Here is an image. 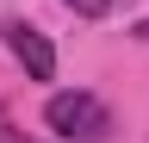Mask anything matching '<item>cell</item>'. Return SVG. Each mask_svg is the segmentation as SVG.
<instances>
[{"label": "cell", "mask_w": 149, "mask_h": 143, "mask_svg": "<svg viewBox=\"0 0 149 143\" xmlns=\"http://www.w3.org/2000/svg\"><path fill=\"white\" fill-rule=\"evenodd\" d=\"M0 143H31V137L13 124V106H0Z\"/></svg>", "instance_id": "4"}, {"label": "cell", "mask_w": 149, "mask_h": 143, "mask_svg": "<svg viewBox=\"0 0 149 143\" xmlns=\"http://www.w3.org/2000/svg\"><path fill=\"white\" fill-rule=\"evenodd\" d=\"M44 124H50L56 137H68V143H106V137H112V112H106V100H100V93H81V87L50 93Z\"/></svg>", "instance_id": "1"}, {"label": "cell", "mask_w": 149, "mask_h": 143, "mask_svg": "<svg viewBox=\"0 0 149 143\" xmlns=\"http://www.w3.org/2000/svg\"><path fill=\"white\" fill-rule=\"evenodd\" d=\"M0 44L19 56V68H25L31 81H56V44H50L37 25H25V19H0Z\"/></svg>", "instance_id": "2"}, {"label": "cell", "mask_w": 149, "mask_h": 143, "mask_svg": "<svg viewBox=\"0 0 149 143\" xmlns=\"http://www.w3.org/2000/svg\"><path fill=\"white\" fill-rule=\"evenodd\" d=\"M130 38H143V44H149V19H137V25H130Z\"/></svg>", "instance_id": "5"}, {"label": "cell", "mask_w": 149, "mask_h": 143, "mask_svg": "<svg viewBox=\"0 0 149 143\" xmlns=\"http://www.w3.org/2000/svg\"><path fill=\"white\" fill-rule=\"evenodd\" d=\"M62 6L74 13V19H106V13L118 6V0H62Z\"/></svg>", "instance_id": "3"}]
</instances>
